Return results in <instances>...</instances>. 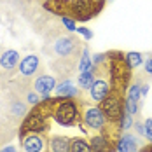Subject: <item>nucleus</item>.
<instances>
[{"label":"nucleus","mask_w":152,"mask_h":152,"mask_svg":"<svg viewBox=\"0 0 152 152\" xmlns=\"http://www.w3.org/2000/svg\"><path fill=\"white\" fill-rule=\"evenodd\" d=\"M119 121H121V128H122V129H128V128L131 126V114H128V112L124 110Z\"/></svg>","instance_id":"obj_21"},{"label":"nucleus","mask_w":152,"mask_h":152,"mask_svg":"<svg viewBox=\"0 0 152 152\" xmlns=\"http://www.w3.org/2000/svg\"><path fill=\"white\" fill-rule=\"evenodd\" d=\"M126 61H128V65L131 68H137V66L142 65V54L140 53H128L126 54Z\"/></svg>","instance_id":"obj_19"},{"label":"nucleus","mask_w":152,"mask_h":152,"mask_svg":"<svg viewBox=\"0 0 152 152\" xmlns=\"http://www.w3.org/2000/svg\"><path fill=\"white\" fill-rule=\"evenodd\" d=\"M23 147L26 152H42L46 149V140L40 133H28L23 137Z\"/></svg>","instance_id":"obj_6"},{"label":"nucleus","mask_w":152,"mask_h":152,"mask_svg":"<svg viewBox=\"0 0 152 152\" xmlns=\"http://www.w3.org/2000/svg\"><path fill=\"white\" fill-rule=\"evenodd\" d=\"M70 152H93V151H91V145L86 140H82V138H72Z\"/></svg>","instance_id":"obj_15"},{"label":"nucleus","mask_w":152,"mask_h":152,"mask_svg":"<svg viewBox=\"0 0 152 152\" xmlns=\"http://www.w3.org/2000/svg\"><path fill=\"white\" fill-rule=\"evenodd\" d=\"M77 51H79V40L75 37H60L54 42V53L63 56V58L74 56Z\"/></svg>","instance_id":"obj_4"},{"label":"nucleus","mask_w":152,"mask_h":152,"mask_svg":"<svg viewBox=\"0 0 152 152\" xmlns=\"http://www.w3.org/2000/svg\"><path fill=\"white\" fill-rule=\"evenodd\" d=\"M84 122L89 128H93V129H103V126H105V114H103V110L98 108V107L88 108L86 114H84Z\"/></svg>","instance_id":"obj_5"},{"label":"nucleus","mask_w":152,"mask_h":152,"mask_svg":"<svg viewBox=\"0 0 152 152\" xmlns=\"http://www.w3.org/2000/svg\"><path fill=\"white\" fill-rule=\"evenodd\" d=\"M63 25L68 28V30H75V23H74V19H70V18H63Z\"/></svg>","instance_id":"obj_23"},{"label":"nucleus","mask_w":152,"mask_h":152,"mask_svg":"<svg viewBox=\"0 0 152 152\" xmlns=\"http://www.w3.org/2000/svg\"><path fill=\"white\" fill-rule=\"evenodd\" d=\"M140 94H142V89H140V84H133V86L129 88V91H128V98H131V100H135V102H138Z\"/></svg>","instance_id":"obj_20"},{"label":"nucleus","mask_w":152,"mask_h":152,"mask_svg":"<svg viewBox=\"0 0 152 152\" xmlns=\"http://www.w3.org/2000/svg\"><path fill=\"white\" fill-rule=\"evenodd\" d=\"M47 128V117L44 114H40L37 108H33L30 114L26 115V119L23 121V128H21V133L28 131V133H42L46 131Z\"/></svg>","instance_id":"obj_3"},{"label":"nucleus","mask_w":152,"mask_h":152,"mask_svg":"<svg viewBox=\"0 0 152 152\" xmlns=\"http://www.w3.org/2000/svg\"><path fill=\"white\" fill-rule=\"evenodd\" d=\"M77 30H79V33H80V35H82L84 39H88V40H89V39L93 37V33H91L89 30H88V28H77Z\"/></svg>","instance_id":"obj_25"},{"label":"nucleus","mask_w":152,"mask_h":152,"mask_svg":"<svg viewBox=\"0 0 152 152\" xmlns=\"http://www.w3.org/2000/svg\"><path fill=\"white\" fill-rule=\"evenodd\" d=\"M79 70H80V74H82V72H94V70H96L91 65V61H89L88 49L82 51V56H80V61H79Z\"/></svg>","instance_id":"obj_16"},{"label":"nucleus","mask_w":152,"mask_h":152,"mask_svg":"<svg viewBox=\"0 0 152 152\" xmlns=\"http://www.w3.org/2000/svg\"><path fill=\"white\" fill-rule=\"evenodd\" d=\"M143 152H152V143L147 147V149H143Z\"/></svg>","instance_id":"obj_28"},{"label":"nucleus","mask_w":152,"mask_h":152,"mask_svg":"<svg viewBox=\"0 0 152 152\" xmlns=\"http://www.w3.org/2000/svg\"><path fill=\"white\" fill-rule=\"evenodd\" d=\"M145 137L152 142V119H147L145 121Z\"/></svg>","instance_id":"obj_22"},{"label":"nucleus","mask_w":152,"mask_h":152,"mask_svg":"<svg viewBox=\"0 0 152 152\" xmlns=\"http://www.w3.org/2000/svg\"><path fill=\"white\" fill-rule=\"evenodd\" d=\"M56 93H58L60 98H70V96H77L79 91L74 88V84H72L70 79H68V80H63L60 86L56 88Z\"/></svg>","instance_id":"obj_14"},{"label":"nucleus","mask_w":152,"mask_h":152,"mask_svg":"<svg viewBox=\"0 0 152 152\" xmlns=\"http://www.w3.org/2000/svg\"><path fill=\"white\" fill-rule=\"evenodd\" d=\"M117 152H137L138 151V140L133 135H122L117 140Z\"/></svg>","instance_id":"obj_10"},{"label":"nucleus","mask_w":152,"mask_h":152,"mask_svg":"<svg viewBox=\"0 0 152 152\" xmlns=\"http://www.w3.org/2000/svg\"><path fill=\"white\" fill-rule=\"evenodd\" d=\"M11 112H12L14 117H25V115H26V103L14 100L12 105H11Z\"/></svg>","instance_id":"obj_18"},{"label":"nucleus","mask_w":152,"mask_h":152,"mask_svg":"<svg viewBox=\"0 0 152 152\" xmlns=\"http://www.w3.org/2000/svg\"><path fill=\"white\" fill-rule=\"evenodd\" d=\"M37 70H39V56H35V54H28V56H25L23 61L19 63V72H21L25 77L35 75Z\"/></svg>","instance_id":"obj_9"},{"label":"nucleus","mask_w":152,"mask_h":152,"mask_svg":"<svg viewBox=\"0 0 152 152\" xmlns=\"http://www.w3.org/2000/svg\"><path fill=\"white\" fill-rule=\"evenodd\" d=\"M145 70H147L149 74H152V58L147 61V63H145Z\"/></svg>","instance_id":"obj_26"},{"label":"nucleus","mask_w":152,"mask_h":152,"mask_svg":"<svg viewBox=\"0 0 152 152\" xmlns=\"http://www.w3.org/2000/svg\"><path fill=\"white\" fill-rule=\"evenodd\" d=\"M70 143H72V138L66 137H53L49 140L51 152H70Z\"/></svg>","instance_id":"obj_13"},{"label":"nucleus","mask_w":152,"mask_h":152,"mask_svg":"<svg viewBox=\"0 0 152 152\" xmlns=\"http://www.w3.org/2000/svg\"><path fill=\"white\" fill-rule=\"evenodd\" d=\"M133 126H135V131H137L138 135H145V124H142V122H135Z\"/></svg>","instance_id":"obj_24"},{"label":"nucleus","mask_w":152,"mask_h":152,"mask_svg":"<svg viewBox=\"0 0 152 152\" xmlns=\"http://www.w3.org/2000/svg\"><path fill=\"white\" fill-rule=\"evenodd\" d=\"M54 86H56V80H54V77H51V75H40V77H37L35 82H33V89L39 94H42V96H47L49 93L54 89Z\"/></svg>","instance_id":"obj_8"},{"label":"nucleus","mask_w":152,"mask_h":152,"mask_svg":"<svg viewBox=\"0 0 152 152\" xmlns=\"http://www.w3.org/2000/svg\"><path fill=\"white\" fill-rule=\"evenodd\" d=\"M105 114V117L108 121H119L122 115V112L126 110L124 103H122V93L117 89H110V93L102 100V107H100Z\"/></svg>","instance_id":"obj_1"},{"label":"nucleus","mask_w":152,"mask_h":152,"mask_svg":"<svg viewBox=\"0 0 152 152\" xmlns=\"http://www.w3.org/2000/svg\"><path fill=\"white\" fill-rule=\"evenodd\" d=\"M89 93H91V98L94 102H102L107 94L110 93L108 80H107L105 77H98V79L93 82V86L89 88Z\"/></svg>","instance_id":"obj_7"},{"label":"nucleus","mask_w":152,"mask_h":152,"mask_svg":"<svg viewBox=\"0 0 152 152\" xmlns=\"http://www.w3.org/2000/svg\"><path fill=\"white\" fill-rule=\"evenodd\" d=\"M18 63H19V54H18V51H5V53L0 56V66L5 68L7 72L14 70L16 66H18Z\"/></svg>","instance_id":"obj_11"},{"label":"nucleus","mask_w":152,"mask_h":152,"mask_svg":"<svg viewBox=\"0 0 152 152\" xmlns=\"http://www.w3.org/2000/svg\"><path fill=\"white\" fill-rule=\"evenodd\" d=\"M93 82H94L93 72H82V74L79 75V86H80L82 89H89L93 86Z\"/></svg>","instance_id":"obj_17"},{"label":"nucleus","mask_w":152,"mask_h":152,"mask_svg":"<svg viewBox=\"0 0 152 152\" xmlns=\"http://www.w3.org/2000/svg\"><path fill=\"white\" fill-rule=\"evenodd\" d=\"M53 115H54V121L61 126H72L79 119V110L72 100H56Z\"/></svg>","instance_id":"obj_2"},{"label":"nucleus","mask_w":152,"mask_h":152,"mask_svg":"<svg viewBox=\"0 0 152 152\" xmlns=\"http://www.w3.org/2000/svg\"><path fill=\"white\" fill-rule=\"evenodd\" d=\"M89 145H91V151L93 152H112V151H114V145H112V143L103 137V135L93 137L91 142H89Z\"/></svg>","instance_id":"obj_12"},{"label":"nucleus","mask_w":152,"mask_h":152,"mask_svg":"<svg viewBox=\"0 0 152 152\" xmlns=\"http://www.w3.org/2000/svg\"><path fill=\"white\" fill-rule=\"evenodd\" d=\"M0 152H16V149L12 147V145H9V147H5V149H2Z\"/></svg>","instance_id":"obj_27"}]
</instances>
